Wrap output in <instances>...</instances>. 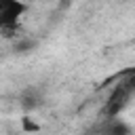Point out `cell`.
<instances>
[{
    "label": "cell",
    "mask_w": 135,
    "mask_h": 135,
    "mask_svg": "<svg viewBox=\"0 0 135 135\" xmlns=\"http://www.w3.org/2000/svg\"><path fill=\"white\" fill-rule=\"evenodd\" d=\"M23 127H25V131H36V129H38V124H36V122H34V124H32V122H30V118H27V116H25V118H23Z\"/></svg>",
    "instance_id": "3957f363"
},
{
    "label": "cell",
    "mask_w": 135,
    "mask_h": 135,
    "mask_svg": "<svg viewBox=\"0 0 135 135\" xmlns=\"http://www.w3.org/2000/svg\"><path fill=\"white\" fill-rule=\"evenodd\" d=\"M25 11L27 4L23 0H0V30L4 38H13L11 32L17 30V23Z\"/></svg>",
    "instance_id": "7a4b0ae2"
},
{
    "label": "cell",
    "mask_w": 135,
    "mask_h": 135,
    "mask_svg": "<svg viewBox=\"0 0 135 135\" xmlns=\"http://www.w3.org/2000/svg\"><path fill=\"white\" fill-rule=\"evenodd\" d=\"M135 95V74H129L127 78H122L108 95V101L103 105V116L108 120L118 118V114H122V110L129 105L131 97Z\"/></svg>",
    "instance_id": "6da1fadb"
}]
</instances>
